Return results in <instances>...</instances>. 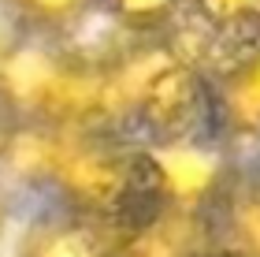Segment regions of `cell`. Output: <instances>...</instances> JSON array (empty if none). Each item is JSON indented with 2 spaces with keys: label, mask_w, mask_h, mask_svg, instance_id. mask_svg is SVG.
Segmentation results:
<instances>
[{
  "label": "cell",
  "mask_w": 260,
  "mask_h": 257,
  "mask_svg": "<svg viewBox=\"0 0 260 257\" xmlns=\"http://www.w3.org/2000/svg\"><path fill=\"white\" fill-rule=\"evenodd\" d=\"M115 131L134 142H168L208 127V78L164 34H130L108 56Z\"/></svg>",
  "instance_id": "cell-2"
},
{
  "label": "cell",
  "mask_w": 260,
  "mask_h": 257,
  "mask_svg": "<svg viewBox=\"0 0 260 257\" xmlns=\"http://www.w3.org/2000/svg\"><path fill=\"white\" fill-rule=\"evenodd\" d=\"M208 131L231 157L260 146V41L208 75Z\"/></svg>",
  "instance_id": "cell-5"
},
{
  "label": "cell",
  "mask_w": 260,
  "mask_h": 257,
  "mask_svg": "<svg viewBox=\"0 0 260 257\" xmlns=\"http://www.w3.org/2000/svg\"><path fill=\"white\" fill-rule=\"evenodd\" d=\"M186 11L223 38H245L260 30V0H186Z\"/></svg>",
  "instance_id": "cell-9"
},
{
  "label": "cell",
  "mask_w": 260,
  "mask_h": 257,
  "mask_svg": "<svg viewBox=\"0 0 260 257\" xmlns=\"http://www.w3.org/2000/svg\"><path fill=\"white\" fill-rule=\"evenodd\" d=\"M112 224L115 220L45 205L22 231L15 257H115L119 231Z\"/></svg>",
  "instance_id": "cell-6"
},
{
  "label": "cell",
  "mask_w": 260,
  "mask_h": 257,
  "mask_svg": "<svg viewBox=\"0 0 260 257\" xmlns=\"http://www.w3.org/2000/svg\"><path fill=\"white\" fill-rule=\"evenodd\" d=\"M4 179H8V175L0 172V239H4V231H8V216H11V197H8Z\"/></svg>",
  "instance_id": "cell-11"
},
{
  "label": "cell",
  "mask_w": 260,
  "mask_h": 257,
  "mask_svg": "<svg viewBox=\"0 0 260 257\" xmlns=\"http://www.w3.org/2000/svg\"><path fill=\"white\" fill-rule=\"evenodd\" d=\"M4 123H8V112H4V104H0V134H4Z\"/></svg>",
  "instance_id": "cell-12"
},
{
  "label": "cell",
  "mask_w": 260,
  "mask_h": 257,
  "mask_svg": "<svg viewBox=\"0 0 260 257\" xmlns=\"http://www.w3.org/2000/svg\"><path fill=\"white\" fill-rule=\"evenodd\" d=\"M216 209L182 202H149L126 216L115 257H223Z\"/></svg>",
  "instance_id": "cell-4"
},
{
  "label": "cell",
  "mask_w": 260,
  "mask_h": 257,
  "mask_svg": "<svg viewBox=\"0 0 260 257\" xmlns=\"http://www.w3.org/2000/svg\"><path fill=\"white\" fill-rule=\"evenodd\" d=\"M223 257H238V253H223Z\"/></svg>",
  "instance_id": "cell-13"
},
{
  "label": "cell",
  "mask_w": 260,
  "mask_h": 257,
  "mask_svg": "<svg viewBox=\"0 0 260 257\" xmlns=\"http://www.w3.org/2000/svg\"><path fill=\"white\" fill-rule=\"evenodd\" d=\"M8 8L22 30L45 38H67L93 11H104L101 0H8Z\"/></svg>",
  "instance_id": "cell-8"
},
{
  "label": "cell",
  "mask_w": 260,
  "mask_h": 257,
  "mask_svg": "<svg viewBox=\"0 0 260 257\" xmlns=\"http://www.w3.org/2000/svg\"><path fill=\"white\" fill-rule=\"evenodd\" d=\"M0 104L8 120L115 131L108 56L67 49L63 38L22 30L0 52Z\"/></svg>",
  "instance_id": "cell-3"
},
{
  "label": "cell",
  "mask_w": 260,
  "mask_h": 257,
  "mask_svg": "<svg viewBox=\"0 0 260 257\" xmlns=\"http://www.w3.org/2000/svg\"><path fill=\"white\" fill-rule=\"evenodd\" d=\"M0 172L45 205L119 220L152 202L145 146L119 131L8 120Z\"/></svg>",
  "instance_id": "cell-1"
},
{
  "label": "cell",
  "mask_w": 260,
  "mask_h": 257,
  "mask_svg": "<svg viewBox=\"0 0 260 257\" xmlns=\"http://www.w3.org/2000/svg\"><path fill=\"white\" fill-rule=\"evenodd\" d=\"M101 8L126 34H164L186 11V0H101Z\"/></svg>",
  "instance_id": "cell-10"
},
{
  "label": "cell",
  "mask_w": 260,
  "mask_h": 257,
  "mask_svg": "<svg viewBox=\"0 0 260 257\" xmlns=\"http://www.w3.org/2000/svg\"><path fill=\"white\" fill-rule=\"evenodd\" d=\"M216 224L227 253L260 257V179L234 175L216 202Z\"/></svg>",
  "instance_id": "cell-7"
}]
</instances>
